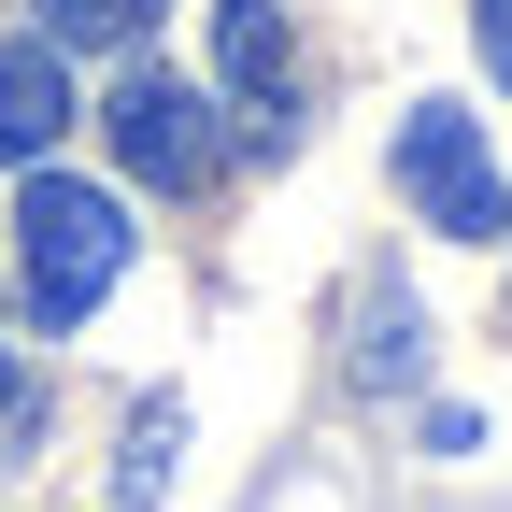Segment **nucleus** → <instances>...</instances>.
Returning a JSON list of instances; mask_svg holds the SVG:
<instances>
[{
	"label": "nucleus",
	"mask_w": 512,
	"mask_h": 512,
	"mask_svg": "<svg viewBox=\"0 0 512 512\" xmlns=\"http://www.w3.org/2000/svg\"><path fill=\"white\" fill-rule=\"evenodd\" d=\"M114 285H128V200L57 171V157H29V185H15V299H29V328H86Z\"/></svg>",
	"instance_id": "1"
},
{
	"label": "nucleus",
	"mask_w": 512,
	"mask_h": 512,
	"mask_svg": "<svg viewBox=\"0 0 512 512\" xmlns=\"http://www.w3.org/2000/svg\"><path fill=\"white\" fill-rule=\"evenodd\" d=\"M384 171H399V200H413L441 242H498V228H512L498 143H484L456 100H399V143H384Z\"/></svg>",
	"instance_id": "2"
},
{
	"label": "nucleus",
	"mask_w": 512,
	"mask_h": 512,
	"mask_svg": "<svg viewBox=\"0 0 512 512\" xmlns=\"http://www.w3.org/2000/svg\"><path fill=\"white\" fill-rule=\"evenodd\" d=\"M100 143H114L128 185H157V200H185V185H214V171H228V128H214V100L185 86V72H114Z\"/></svg>",
	"instance_id": "3"
},
{
	"label": "nucleus",
	"mask_w": 512,
	"mask_h": 512,
	"mask_svg": "<svg viewBox=\"0 0 512 512\" xmlns=\"http://www.w3.org/2000/svg\"><path fill=\"white\" fill-rule=\"evenodd\" d=\"M57 128H72V72H57V43H0V171L57 157Z\"/></svg>",
	"instance_id": "4"
},
{
	"label": "nucleus",
	"mask_w": 512,
	"mask_h": 512,
	"mask_svg": "<svg viewBox=\"0 0 512 512\" xmlns=\"http://www.w3.org/2000/svg\"><path fill=\"white\" fill-rule=\"evenodd\" d=\"M356 384H370V399H413V384H427V313L399 285L356 299Z\"/></svg>",
	"instance_id": "5"
},
{
	"label": "nucleus",
	"mask_w": 512,
	"mask_h": 512,
	"mask_svg": "<svg viewBox=\"0 0 512 512\" xmlns=\"http://www.w3.org/2000/svg\"><path fill=\"white\" fill-rule=\"evenodd\" d=\"M285 57H299L285 0H214V72H228L242 100H271V86H285Z\"/></svg>",
	"instance_id": "6"
},
{
	"label": "nucleus",
	"mask_w": 512,
	"mask_h": 512,
	"mask_svg": "<svg viewBox=\"0 0 512 512\" xmlns=\"http://www.w3.org/2000/svg\"><path fill=\"white\" fill-rule=\"evenodd\" d=\"M171 470H185V413L157 399V413H128V456H114V498L143 512V498H171Z\"/></svg>",
	"instance_id": "7"
},
{
	"label": "nucleus",
	"mask_w": 512,
	"mask_h": 512,
	"mask_svg": "<svg viewBox=\"0 0 512 512\" xmlns=\"http://www.w3.org/2000/svg\"><path fill=\"white\" fill-rule=\"evenodd\" d=\"M29 15H43L57 57H72V43H143V29H157V0H29Z\"/></svg>",
	"instance_id": "8"
},
{
	"label": "nucleus",
	"mask_w": 512,
	"mask_h": 512,
	"mask_svg": "<svg viewBox=\"0 0 512 512\" xmlns=\"http://www.w3.org/2000/svg\"><path fill=\"white\" fill-rule=\"evenodd\" d=\"M470 43H484V72L512 86V0H470Z\"/></svg>",
	"instance_id": "9"
},
{
	"label": "nucleus",
	"mask_w": 512,
	"mask_h": 512,
	"mask_svg": "<svg viewBox=\"0 0 512 512\" xmlns=\"http://www.w3.org/2000/svg\"><path fill=\"white\" fill-rule=\"evenodd\" d=\"M0 413H29V356H15V313H0Z\"/></svg>",
	"instance_id": "10"
},
{
	"label": "nucleus",
	"mask_w": 512,
	"mask_h": 512,
	"mask_svg": "<svg viewBox=\"0 0 512 512\" xmlns=\"http://www.w3.org/2000/svg\"><path fill=\"white\" fill-rule=\"evenodd\" d=\"M498 242H512V228H498Z\"/></svg>",
	"instance_id": "11"
}]
</instances>
